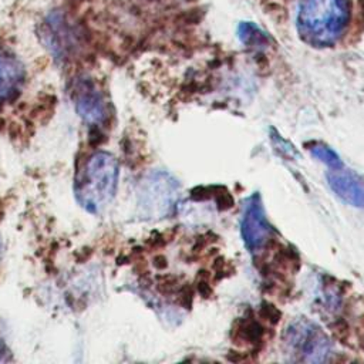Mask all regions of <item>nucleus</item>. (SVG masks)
<instances>
[{
  "label": "nucleus",
  "instance_id": "12",
  "mask_svg": "<svg viewBox=\"0 0 364 364\" xmlns=\"http://www.w3.org/2000/svg\"><path fill=\"white\" fill-rule=\"evenodd\" d=\"M239 37L247 46H262L267 43L264 33H262L253 24H242L239 28Z\"/></svg>",
  "mask_w": 364,
  "mask_h": 364
},
{
  "label": "nucleus",
  "instance_id": "16",
  "mask_svg": "<svg viewBox=\"0 0 364 364\" xmlns=\"http://www.w3.org/2000/svg\"><path fill=\"white\" fill-rule=\"evenodd\" d=\"M176 301L178 304H181L183 309H191L192 307V300H193V290L192 287L186 283L179 286V289L176 290Z\"/></svg>",
  "mask_w": 364,
  "mask_h": 364
},
{
  "label": "nucleus",
  "instance_id": "6",
  "mask_svg": "<svg viewBox=\"0 0 364 364\" xmlns=\"http://www.w3.org/2000/svg\"><path fill=\"white\" fill-rule=\"evenodd\" d=\"M71 95L81 118L98 129L107 121L108 111L101 91L88 77H78L73 81Z\"/></svg>",
  "mask_w": 364,
  "mask_h": 364
},
{
  "label": "nucleus",
  "instance_id": "1",
  "mask_svg": "<svg viewBox=\"0 0 364 364\" xmlns=\"http://www.w3.org/2000/svg\"><path fill=\"white\" fill-rule=\"evenodd\" d=\"M350 17L348 0H299L297 30L313 47L333 46L344 33Z\"/></svg>",
  "mask_w": 364,
  "mask_h": 364
},
{
  "label": "nucleus",
  "instance_id": "15",
  "mask_svg": "<svg viewBox=\"0 0 364 364\" xmlns=\"http://www.w3.org/2000/svg\"><path fill=\"white\" fill-rule=\"evenodd\" d=\"M179 279L176 276L168 274V276H161L158 279L156 287L162 294H173L179 289Z\"/></svg>",
  "mask_w": 364,
  "mask_h": 364
},
{
  "label": "nucleus",
  "instance_id": "9",
  "mask_svg": "<svg viewBox=\"0 0 364 364\" xmlns=\"http://www.w3.org/2000/svg\"><path fill=\"white\" fill-rule=\"evenodd\" d=\"M264 334L263 326L256 321L253 317H245V318H237L235 324L232 326V340L236 344H240V341L246 344H257L262 341Z\"/></svg>",
  "mask_w": 364,
  "mask_h": 364
},
{
  "label": "nucleus",
  "instance_id": "7",
  "mask_svg": "<svg viewBox=\"0 0 364 364\" xmlns=\"http://www.w3.org/2000/svg\"><path fill=\"white\" fill-rule=\"evenodd\" d=\"M26 73L21 61L0 46V102L14 101L23 90Z\"/></svg>",
  "mask_w": 364,
  "mask_h": 364
},
{
  "label": "nucleus",
  "instance_id": "18",
  "mask_svg": "<svg viewBox=\"0 0 364 364\" xmlns=\"http://www.w3.org/2000/svg\"><path fill=\"white\" fill-rule=\"evenodd\" d=\"M10 355H9V350L4 347V344H0V363L9 361Z\"/></svg>",
  "mask_w": 364,
  "mask_h": 364
},
{
  "label": "nucleus",
  "instance_id": "13",
  "mask_svg": "<svg viewBox=\"0 0 364 364\" xmlns=\"http://www.w3.org/2000/svg\"><path fill=\"white\" fill-rule=\"evenodd\" d=\"M213 199L218 205L219 210H229L235 205V199L232 193L225 188V186H218L215 185V192H213Z\"/></svg>",
  "mask_w": 364,
  "mask_h": 364
},
{
  "label": "nucleus",
  "instance_id": "11",
  "mask_svg": "<svg viewBox=\"0 0 364 364\" xmlns=\"http://www.w3.org/2000/svg\"><path fill=\"white\" fill-rule=\"evenodd\" d=\"M270 141L280 156H283L286 159H293V158L299 156V152L294 148V145L291 142H289L287 139H284L274 128H270Z\"/></svg>",
  "mask_w": 364,
  "mask_h": 364
},
{
  "label": "nucleus",
  "instance_id": "2",
  "mask_svg": "<svg viewBox=\"0 0 364 364\" xmlns=\"http://www.w3.org/2000/svg\"><path fill=\"white\" fill-rule=\"evenodd\" d=\"M119 168L108 152L92 154L82 165L75 181L78 203L90 213H98L115 195Z\"/></svg>",
  "mask_w": 364,
  "mask_h": 364
},
{
  "label": "nucleus",
  "instance_id": "17",
  "mask_svg": "<svg viewBox=\"0 0 364 364\" xmlns=\"http://www.w3.org/2000/svg\"><path fill=\"white\" fill-rule=\"evenodd\" d=\"M196 289L203 299H209L212 296V287L209 284V274H206V272H200V274L198 276Z\"/></svg>",
  "mask_w": 364,
  "mask_h": 364
},
{
  "label": "nucleus",
  "instance_id": "5",
  "mask_svg": "<svg viewBox=\"0 0 364 364\" xmlns=\"http://www.w3.org/2000/svg\"><path fill=\"white\" fill-rule=\"evenodd\" d=\"M243 205V215L240 220L242 237L247 250L257 252L267 243V240H270L272 228L266 219L259 192L252 193Z\"/></svg>",
  "mask_w": 364,
  "mask_h": 364
},
{
  "label": "nucleus",
  "instance_id": "10",
  "mask_svg": "<svg viewBox=\"0 0 364 364\" xmlns=\"http://www.w3.org/2000/svg\"><path fill=\"white\" fill-rule=\"evenodd\" d=\"M306 146H309L307 149L311 152V155L314 158H317L320 162L327 165L330 169H338V168L343 166V162H341L340 156L330 146H327L324 144H320V142L306 144Z\"/></svg>",
  "mask_w": 364,
  "mask_h": 364
},
{
  "label": "nucleus",
  "instance_id": "3",
  "mask_svg": "<svg viewBox=\"0 0 364 364\" xmlns=\"http://www.w3.org/2000/svg\"><path fill=\"white\" fill-rule=\"evenodd\" d=\"M283 346L293 361L323 363L330 354V340L316 323L306 317L294 320L284 331Z\"/></svg>",
  "mask_w": 364,
  "mask_h": 364
},
{
  "label": "nucleus",
  "instance_id": "4",
  "mask_svg": "<svg viewBox=\"0 0 364 364\" xmlns=\"http://www.w3.org/2000/svg\"><path fill=\"white\" fill-rule=\"evenodd\" d=\"M178 198V183L164 172L152 173L142 185L139 205L149 216L166 215Z\"/></svg>",
  "mask_w": 364,
  "mask_h": 364
},
{
  "label": "nucleus",
  "instance_id": "8",
  "mask_svg": "<svg viewBox=\"0 0 364 364\" xmlns=\"http://www.w3.org/2000/svg\"><path fill=\"white\" fill-rule=\"evenodd\" d=\"M331 191L346 203L354 208H364V179L354 171L330 169L326 173Z\"/></svg>",
  "mask_w": 364,
  "mask_h": 364
},
{
  "label": "nucleus",
  "instance_id": "14",
  "mask_svg": "<svg viewBox=\"0 0 364 364\" xmlns=\"http://www.w3.org/2000/svg\"><path fill=\"white\" fill-rule=\"evenodd\" d=\"M259 316H260L263 320L269 321L270 324H277V323L280 321L282 313H280V310H279L274 304L267 303V301H263V303L260 304V307H259Z\"/></svg>",
  "mask_w": 364,
  "mask_h": 364
}]
</instances>
